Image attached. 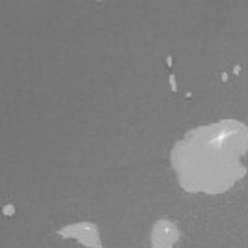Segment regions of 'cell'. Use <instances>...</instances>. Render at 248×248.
Returning <instances> with one entry per match:
<instances>
[{
  "label": "cell",
  "mask_w": 248,
  "mask_h": 248,
  "mask_svg": "<svg viewBox=\"0 0 248 248\" xmlns=\"http://www.w3.org/2000/svg\"><path fill=\"white\" fill-rule=\"evenodd\" d=\"M248 127L235 120L190 131L174 148L172 161L179 183L190 192L220 194L245 175Z\"/></svg>",
  "instance_id": "6da1fadb"
},
{
  "label": "cell",
  "mask_w": 248,
  "mask_h": 248,
  "mask_svg": "<svg viewBox=\"0 0 248 248\" xmlns=\"http://www.w3.org/2000/svg\"><path fill=\"white\" fill-rule=\"evenodd\" d=\"M179 241V228L172 220H159L151 233L153 248H172Z\"/></svg>",
  "instance_id": "7a4b0ae2"
},
{
  "label": "cell",
  "mask_w": 248,
  "mask_h": 248,
  "mask_svg": "<svg viewBox=\"0 0 248 248\" xmlns=\"http://www.w3.org/2000/svg\"><path fill=\"white\" fill-rule=\"evenodd\" d=\"M58 233L63 237H77L80 243L88 245L90 248H103L101 247L97 228H95L93 224L80 222V224H75V226H67V228L60 230Z\"/></svg>",
  "instance_id": "3957f363"
}]
</instances>
